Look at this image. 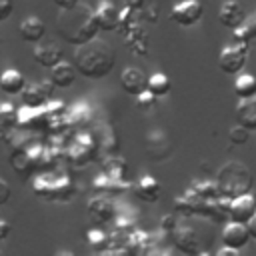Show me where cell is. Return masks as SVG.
<instances>
[{"mask_svg": "<svg viewBox=\"0 0 256 256\" xmlns=\"http://www.w3.org/2000/svg\"><path fill=\"white\" fill-rule=\"evenodd\" d=\"M56 30L60 38H64V42L72 46H82L92 38H96V32L100 28L94 16V8L80 0L72 8L60 10L56 18Z\"/></svg>", "mask_w": 256, "mask_h": 256, "instance_id": "obj_1", "label": "cell"}, {"mask_svg": "<svg viewBox=\"0 0 256 256\" xmlns=\"http://www.w3.org/2000/svg\"><path fill=\"white\" fill-rule=\"evenodd\" d=\"M74 66H76V72H80V76L90 80H100L114 70L116 52L106 40L92 38L90 42L76 48Z\"/></svg>", "mask_w": 256, "mask_h": 256, "instance_id": "obj_2", "label": "cell"}, {"mask_svg": "<svg viewBox=\"0 0 256 256\" xmlns=\"http://www.w3.org/2000/svg\"><path fill=\"white\" fill-rule=\"evenodd\" d=\"M250 186H252V174L242 162L232 160L218 170L216 188L224 198L232 200L240 194H246V192H250Z\"/></svg>", "mask_w": 256, "mask_h": 256, "instance_id": "obj_3", "label": "cell"}, {"mask_svg": "<svg viewBox=\"0 0 256 256\" xmlns=\"http://www.w3.org/2000/svg\"><path fill=\"white\" fill-rule=\"evenodd\" d=\"M248 44L244 42H234V44H228L222 48L220 56H218V68L224 72V74H240L248 62Z\"/></svg>", "mask_w": 256, "mask_h": 256, "instance_id": "obj_4", "label": "cell"}, {"mask_svg": "<svg viewBox=\"0 0 256 256\" xmlns=\"http://www.w3.org/2000/svg\"><path fill=\"white\" fill-rule=\"evenodd\" d=\"M204 14V6L198 0H182L170 10V20L180 26H194L200 22Z\"/></svg>", "mask_w": 256, "mask_h": 256, "instance_id": "obj_5", "label": "cell"}, {"mask_svg": "<svg viewBox=\"0 0 256 256\" xmlns=\"http://www.w3.org/2000/svg\"><path fill=\"white\" fill-rule=\"evenodd\" d=\"M254 212H256V198L250 192L240 194V196L228 200V216L234 222L246 224L254 216Z\"/></svg>", "mask_w": 256, "mask_h": 256, "instance_id": "obj_6", "label": "cell"}, {"mask_svg": "<svg viewBox=\"0 0 256 256\" xmlns=\"http://www.w3.org/2000/svg\"><path fill=\"white\" fill-rule=\"evenodd\" d=\"M246 18V12L242 8V4L238 0H224L220 10H218V20L224 28L228 30H236Z\"/></svg>", "mask_w": 256, "mask_h": 256, "instance_id": "obj_7", "label": "cell"}, {"mask_svg": "<svg viewBox=\"0 0 256 256\" xmlns=\"http://www.w3.org/2000/svg\"><path fill=\"white\" fill-rule=\"evenodd\" d=\"M32 56H34L36 64H40V66H44V68H52L56 62L62 60V48H60L56 42L42 38L40 42H36Z\"/></svg>", "mask_w": 256, "mask_h": 256, "instance_id": "obj_8", "label": "cell"}, {"mask_svg": "<svg viewBox=\"0 0 256 256\" xmlns=\"http://www.w3.org/2000/svg\"><path fill=\"white\" fill-rule=\"evenodd\" d=\"M250 240V234H248V228L246 224L242 222H234L230 220L224 230H222V242L224 246H230V248H236V250H242Z\"/></svg>", "mask_w": 256, "mask_h": 256, "instance_id": "obj_9", "label": "cell"}, {"mask_svg": "<svg viewBox=\"0 0 256 256\" xmlns=\"http://www.w3.org/2000/svg\"><path fill=\"white\" fill-rule=\"evenodd\" d=\"M94 16H96L98 28L104 30V32L116 30L118 24H120V12L116 10V6L110 0H100V4L94 10Z\"/></svg>", "mask_w": 256, "mask_h": 256, "instance_id": "obj_10", "label": "cell"}, {"mask_svg": "<svg viewBox=\"0 0 256 256\" xmlns=\"http://www.w3.org/2000/svg\"><path fill=\"white\" fill-rule=\"evenodd\" d=\"M146 82H148V78H146L144 72L138 70V68H126V70H122V74H120L122 90H124L126 94H130V96H138L140 92H144V90H146Z\"/></svg>", "mask_w": 256, "mask_h": 256, "instance_id": "obj_11", "label": "cell"}, {"mask_svg": "<svg viewBox=\"0 0 256 256\" xmlns=\"http://www.w3.org/2000/svg\"><path fill=\"white\" fill-rule=\"evenodd\" d=\"M46 36V24L38 18V16H26L22 22H20V38L24 42H30V44H36L40 42L42 38Z\"/></svg>", "mask_w": 256, "mask_h": 256, "instance_id": "obj_12", "label": "cell"}, {"mask_svg": "<svg viewBox=\"0 0 256 256\" xmlns=\"http://www.w3.org/2000/svg\"><path fill=\"white\" fill-rule=\"evenodd\" d=\"M236 124L248 128L250 132H256V96L240 98L236 106Z\"/></svg>", "mask_w": 256, "mask_h": 256, "instance_id": "obj_13", "label": "cell"}, {"mask_svg": "<svg viewBox=\"0 0 256 256\" xmlns=\"http://www.w3.org/2000/svg\"><path fill=\"white\" fill-rule=\"evenodd\" d=\"M50 80L56 88H70L76 80V66L74 64H68L66 60H60L56 62L52 68H50Z\"/></svg>", "mask_w": 256, "mask_h": 256, "instance_id": "obj_14", "label": "cell"}, {"mask_svg": "<svg viewBox=\"0 0 256 256\" xmlns=\"http://www.w3.org/2000/svg\"><path fill=\"white\" fill-rule=\"evenodd\" d=\"M88 218L92 224H108L114 218V206L106 198H92L88 202Z\"/></svg>", "mask_w": 256, "mask_h": 256, "instance_id": "obj_15", "label": "cell"}, {"mask_svg": "<svg viewBox=\"0 0 256 256\" xmlns=\"http://www.w3.org/2000/svg\"><path fill=\"white\" fill-rule=\"evenodd\" d=\"M174 236V244L178 250H182L184 254H196L200 252V240L196 236V232L192 228H174L172 232Z\"/></svg>", "mask_w": 256, "mask_h": 256, "instance_id": "obj_16", "label": "cell"}, {"mask_svg": "<svg viewBox=\"0 0 256 256\" xmlns=\"http://www.w3.org/2000/svg\"><path fill=\"white\" fill-rule=\"evenodd\" d=\"M136 196L140 200L148 202V204L158 202V198H160V184H158V180L154 176H150V174H144L138 180V184H136Z\"/></svg>", "mask_w": 256, "mask_h": 256, "instance_id": "obj_17", "label": "cell"}, {"mask_svg": "<svg viewBox=\"0 0 256 256\" xmlns=\"http://www.w3.org/2000/svg\"><path fill=\"white\" fill-rule=\"evenodd\" d=\"M24 84H26V80H24L22 72H18L14 68H8L0 74V88L6 94H20Z\"/></svg>", "mask_w": 256, "mask_h": 256, "instance_id": "obj_18", "label": "cell"}, {"mask_svg": "<svg viewBox=\"0 0 256 256\" xmlns=\"http://www.w3.org/2000/svg\"><path fill=\"white\" fill-rule=\"evenodd\" d=\"M234 32V40L236 42H244V44H250L252 40H256V10L252 14H246L244 22L232 30Z\"/></svg>", "mask_w": 256, "mask_h": 256, "instance_id": "obj_19", "label": "cell"}, {"mask_svg": "<svg viewBox=\"0 0 256 256\" xmlns=\"http://www.w3.org/2000/svg\"><path fill=\"white\" fill-rule=\"evenodd\" d=\"M234 94L238 98L256 96V76H252L248 72H240L238 78L234 80Z\"/></svg>", "mask_w": 256, "mask_h": 256, "instance_id": "obj_20", "label": "cell"}, {"mask_svg": "<svg viewBox=\"0 0 256 256\" xmlns=\"http://www.w3.org/2000/svg\"><path fill=\"white\" fill-rule=\"evenodd\" d=\"M22 100H24V104L26 106H30V108H40L48 98L42 94V90H40V86H38V82H34V84H24V88H22Z\"/></svg>", "mask_w": 256, "mask_h": 256, "instance_id": "obj_21", "label": "cell"}, {"mask_svg": "<svg viewBox=\"0 0 256 256\" xmlns=\"http://www.w3.org/2000/svg\"><path fill=\"white\" fill-rule=\"evenodd\" d=\"M146 90H150L156 98L166 96V94L170 92V78H168L166 74H162V72H156V74H152V76L148 78Z\"/></svg>", "mask_w": 256, "mask_h": 256, "instance_id": "obj_22", "label": "cell"}, {"mask_svg": "<svg viewBox=\"0 0 256 256\" xmlns=\"http://www.w3.org/2000/svg\"><path fill=\"white\" fill-rule=\"evenodd\" d=\"M18 124V110L10 102H0V130H12Z\"/></svg>", "mask_w": 256, "mask_h": 256, "instance_id": "obj_23", "label": "cell"}, {"mask_svg": "<svg viewBox=\"0 0 256 256\" xmlns=\"http://www.w3.org/2000/svg\"><path fill=\"white\" fill-rule=\"evenodd\" d=\"M228 138H230V142H232V144L242 146V144H246V142L250 140V130H248V128H244V126H240V124H236V126H232V128H230Z\"/></svg>", "mask_w": 256, "mask_h": 256, "instance_id": "obj_24", "label": "cell"}, {"mask_svg": "<svg viewBox=\"0 0 256 256\" xmlns=\"http://www.w3.org/2000/svg\"><path fill=\"white\" fill-rule=\"evenodd\" d=\"M24 164H30V166H32V160H30L28 156H24V154H14V156H12V168L18 170L22 176H28L30 170L24 168Z\"/></svg>", "mask_w": 256, "mask_h": 256, "instance_id": "obj_25", "label": "cell"}, {"mask_svg": "<svg viewBox=\"0 0 256 256\" xmlns=\"http://www.w3.org/2000/svg\"><path fill=\"white\" fill-rule=\"evenodd\" d=\"M88 242H90L96 250H100V248L106 246V236H104L100 230H90V232H88Z\"/></svg>", "mask_w": 256, "mask_h": 256, "instance_id": "obj_26", "label": "cell"}, {"mask_svg": "<svg viewBox=\"0 0 256 256\" xmlns=\"http://www.w3.org/2000/svg\"><path fill=\"white\" fill-rule=\"evenodd\" d=\"M14 10V0H0V22L8 20Z\"/></svg>", "mask_w": 256, "mask_h": 256, "instance_id": "obj_27", "label": "cell"}, {"mask_svg": "<svg viewBox=\"0 0 256 256\" xmlns=\"http://www.w3.org/2000/svg\"><path fill=\"white\" fill-rule=\"evenodd\" d=\"M136 100H138V104H140V106L148 108V106H152V104L156 102V96H154L150 90H144V92H140V94L136 96Z\"/></svg>", "mask_w": 256, "mask_h": 256, "instance_id": "obj_28", "label": "cell"}, {"mask_svg": "<svg viewBox=\"0 0 256 256\" xmlns=\"http://www.w3.org/2000/svg\"><path fill=\"white\" fill-rule=\"evenodd\" d=\"M10 194H12L10 184H8L6 180H2V178H0V206H2V204H6V202L10 200Z\"/></svg>", "mask_w": 256, "mask_h": 256, "instance_id": "obj_29", "label": "cell"}, {"mask_svg": "<svg viewBox=\"0 0 256 256\" xmlns=\"http://www.w3.org/2000/svg\"><path fill=\"white\" fill-rule=\"evenodd\" d=\"M162 228L168 230V232H174V228H176L174 216H164V218H162Z\"/></svg>", "mask_w": 256, "mask_h": 256, "instance_id": "obj_30", "label": "cell"}, {"mask_svg": "<svg viewBox=\"0 0 256 256\" xmlns=\"http://www.w3.org/2000/svg\"><path fill=\"white\" fill-rule=\"evenodd\" d=\"M246 228H248V234H250V238L252 240H256V212H254V216L246 222Z\"/></svg>", "mask_w": 256, "mask_h": 256, "instance_id": "obj_31", "label": "cell"}, {"mask_svg": "<svg viewBox=\"0 0 256 256\" xmlns=\"http://www.w3.org/2000/svg\"><path fill=\"white\" fill-rule=\"evenodd\" d=\"M216 254H218V256H240V250L230 248V246H224V248H220Z\"/></svg>", "mask_w": 256, "mask_h": 256, "instance_id": "obj_32", "label": "cell"}, {"mask_svg": "<svg viewBox=\"0 0 256 256\" xmlns=\"http://www.w3.org/2000/svg\"><path fill=\"white\" fill-rule=\"evenodd\" d=\"M10 236V224L6 220H0V240H6Z\"/></svg>", "mask_w": 256, "mask_h": 256, "instance_id": "obj_33", "label": "cell"}, {"mask_svg": "<svg viewBox=\"0 0 256 256\" xmlns=\"http://www.w3.org/2000/svg\"><path fill=\"white\" fill-rule=\"evenodd\" d=\"M80 0H54V4L60 8V10H64V8H72V6H76Z\"/></svg>", "mask_w": 256, "mask_h": 256, "instance_id": "obj_34", "label": "cell"}, {"mask_svg": "<svg viewBox=\"0 0 256 256\" xmlns=\"http://www.w3.org/2000/svg\"><path fill=\"white\" fill-rule=\"evenodd\" d=\"M144 4H146V0H126V6L128 8H134V10H140Z\"/></svg>", "mask_w": 256, "mask_h": 256, "instance_id": "obj_35", "label": "cell"}, {"mask_svg": "<svg viewBox=\"0 0 256 256\" xmlns=\"http://www.w3.org/2000/svg\"><path fill=\"white\" fill-rule=\"evenodd\" d=\"M0 256H2V252H0Z\"/></svg>", "mask_w": 256, "mask_h": 256, "instance_id": "obj_36", "label": "cell"}]
</instances>
